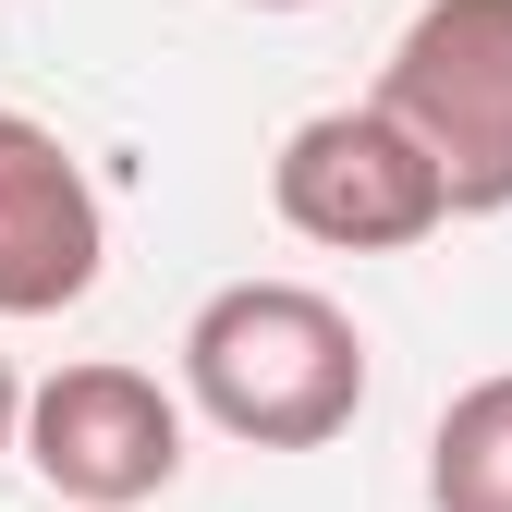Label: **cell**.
Here are the masks:
<instances>
[{"label":"cell","instance_id":"cell-1","mask_svg":"<svg viewBox=\"0 0 512 512\" xmlns=\"http://www.w3.org/2000/svg\"><path fill=\"white\" fill-rule=\"evenodd\" d=\"M183 403L244 452H330L366 415V330L317 281H220L183 317Z\"/></svg>","mask_w":512,"mask_h":512},{"label":"cell","instance_id":"cell-2","mask_svg":"<svg viewBox=\"0 0 512 512\" xmlns=\"http://www.w3.org/2000/svg\"><path fill=\"white\" fill-rule=\"evenodd\" d=\"M378 110L427 147L452 220L512 208V0H427L378 61Z\"/></svg>","mask_w":512,"mask_h":512},{"label":"cell","instance_id":"cell-3","mask_svg":"<svg viewBox=\"0 0 512 512\" xmlns=\"http://www.w3.org/2000/svg\"><path fill=\"white\" fill-rule=\"evenodd\" d=\"M269 208H281V232L330 244V256H403V244H427L439 220H452L427 147L378 98H342V110L293 122L281 159H269Z\"/></svg>","mask_w":512,"mask_h":512},{"label":"cell","instance_id":"cell-4","mask_svg":"<svg viewBox=\"0 0 512 512\" xmlns=\"http://www.w3.org/2000/svg\"><path fill=\"white\" fill-rule=\"evenodd\" d=\"M13 452L49 476L61 512H147L183 476V391H159L147 366L86 354V366H49L25 391Z\"/></svg>","mask_w":512,"mask_h":512},{"label":"cell","instance_id":"cell-5","mask_svg":"<svg viewBox=\"0 0 512 512\" xmlns=\"http://www.w3.org/2000/svg\"><path fill=\"white\" fill-rule=\"evenodd\" d=\"M110 269V208L37 110H0V317H61Z\"/></svg>","mask_w":512,"mask_h":512},{"label":"cell","instance_id":"cell-6","mask_svg":"<svg viewBox=\"0 0 512 512\" xmlns=\"http://www.w3.org/2000/svg\"><path fill=\"white\" fill-rule=\"evenodd\" d=\"M427 512H512V366L464 378L427 427Z\"/></svg>","mask_w":512,"mask_h":512},{"label":"cell","instance_id":"cell-7","mask_svg":"<svg viewBox=\"0 0 512 512\" xmlns=\"http://www.w3.org/2000/svg\"><path fill=\"white\" fill-rule=\"evenodd\" d=\"M13 427H25V378H13V354H0V452H13Z\"/></svg>","mask_w":512,"mask_h":512},{"label":"cell","instance_id":"cell-8","mask_svg":"<svg viewBox=\"0 0 512 512\" xmlns=\"http://www.w3.org/2000/svg\"><path fill=\"white\" fill-rule=\"evenodd\" d=\"M244 13H317V0H244Z\"/></svg>","mask_w":512,"mask_h":512}]
</instances>
